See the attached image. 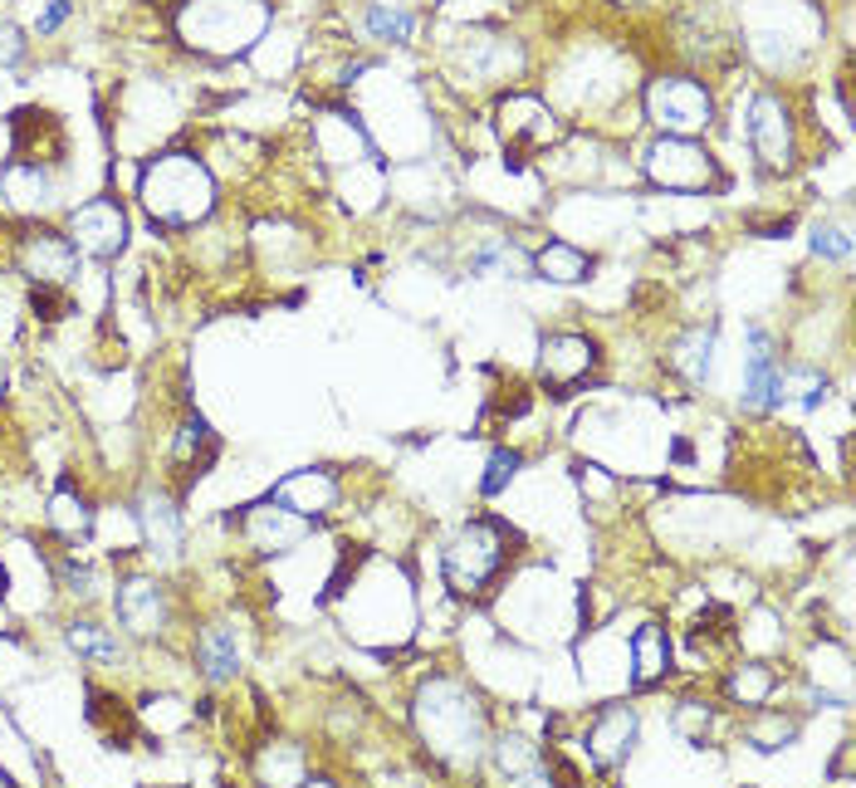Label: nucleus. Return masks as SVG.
<instances>
[{"mask_svg": "<svg viewBox=\"0 0 856 788\" xmlns=\"http://www.w3.org/2000/svg\"><path fill=\"white\" fill-rule=\"evenodd\" d=\"M500 138L510 152H543L558 142V118L543 98L514 93L500 104Z\"/></svg>", "mask_w": 856, "mask_h": 788, "instance_id": "13", "label": "nucleus"}, {"mask_svg": "<svg viewBox=\"0 0 856 788\" xmlns=\"http://www.w3.org/2000/svg\"><path fill=\"white\" fill-rule=\"evenodd\" d=\"M647 177L651 187L661 191H676V196H695V191H710L715 187V157L710 147H700L695 138H656L647 147Z\"/></svg>", "mask_w": 856, "mask_h": 788, "instance_id": "6", "label": "nucleus"}, {"mask_svg": "<svg viewBox=\"0 0 856 788\" xmlns=\"http://www.w3.org/2000/svg\"><path fill=\"white\" fill-rule=\"evenodd\" d=\"M269 500L284 504V510H294V514H304V520L314 524V520H324V514L338 510L343 485L333 471H289L275 490H269Z\"/></svg>", "mask_w": 856, "mask_h": 788, "instance_id": "16", "label": "nucleus"}, {"mask_svg": "<svg viewBox=\"0 0 856 788\" xmlns=\"http://www.w3.org/2000/svg\"><path fill=\"white\" fill-rule=\"evenodd\" d=\"M533 269H539L543 279H553V285H578V279L592 275V255H582L578 245H568V240H549L539 255H533Z\"/></svg>", "mask_w": 856, "mask_h": 788, "instance_id": "26", "label": "nucleus"}, {"mask_svg": "<svg viewBox=\"0 0 856 788\" xmlns=\"http://www.w3.org/2000/svg\"><path fill=\"white\" fill-rule=\"evenodd\" d=\"M0 397H6V363H0Z\"/></svg>", "mask_w": 856, "mask_h": 788, "instance_id": "36", "label": "nucleus"}, {"mask_svg": "<svg viewBox=\"0 0 856 788\" xmlns=\"http://www.w3.org/2000/svg\"><path fill=\"white\" fill-rule=\"evenodd\" d=\"M69 240L79 245V255H94V260H114V255L128 245V216L114 196H94V201L73 206L69 216Z\"/></svg>", "mask_w": 856, "mask_h": 788, "instance_id": "11", "label": "nucleus"}, {"mask_svg": "<svg viewBox=\"0 0 856 788\" xmlns=\"http://www.w3.org/2000/svg\"><path fill=\"white\" fill-rule=\"evenodd\" d=\"M519 534L494 514H480L455 529V539L441 549V578L455 598H490L504 569L514 563Z\"/></svg>", "mask_w": 856, "mask_h": 788, "instance_id": "2", "label": "nucleus"}, {"mask_svg": "<svg viewBox=\"0 0 856 788\" xmlns=\"http://www.w3.org/2000/svg\"><path fill=\"white\" fill-rule=\"evenodd\" d=\"M803 720L793 716V710H778V706H754L749 720H744V740H749L759 755H778V749H788L798 740Z\"/></svg>", "mask_w": 856, "mask_h": 788, "instance_id": "23", "label": "nucleus"}, {"mask_svg": "<svg viewBox=\"0 0 856 788\" xmlns=\"http://www.w3.org/2000/svg\"><path fill=\"white\" fill-rule=\"evenodd\" d=\"M138 196H142L147 216H152L157 226L181 230V226H196V220L210 216V206H216V181H210V171L196 152H163L147 162Z\"/></svg>", "mask_w": 856, "mask_h": 788, "instance_id": "3", "label": "nucleus"}, {"mask_svg": "<svg viewBox=\"0 0 856 788\" xmlns=\"http://www.w3.org/2000/svg\"><path fill=\"white\" fill-rule=\"evenodd\" d=\"M65 637H69V647L79 651L83 661H94V667H118V661H122V642L108 632V627H98V622H73Z\"/></svg>", "mask_w": 856, "mask_h": 788, "instance_id": "28", "label": "nucleus"}, {"mask_svg": "<svg viewBox=\"0 0 856 788\" xmlns=\"http://www.w3.org/2000/svg\"><path fill=\"white\" fill-rule=\"evenodd\" d=\"M114 612L132 637H163L171 622V598L157 578H122L114 593Z\"/></svg>", "mask_w": 856, "mask_h": 788, "instance_id": "14", "label": "nucleus"}, {"mask_svg": "<svg viewBox=\"0 0 856 788\" xmlns=\"http://www.w3.org/2000/svg\"><path fill=\"white\" fill-rule=\"evenodd\" d=\"M671 725H676V735L686 745H695V749H705L715 740V725H719V710L710 706V700H680L676 706V716H671Z\"/></svg>", "mask_w": 856, "mask_h": 788, "instance_id": "29", "label": "nucleus"}, {"mask_svg": "<svg viewBox=\"0 0 856 788\" xmlns=\"http://www.w3.org/2000/svg\"><path fill=\"white\" fill-rule=\"evenodd\" d=\"M138 529H142V544L152 553L177 559V549H181V514H177V504H171L167 495L147 490V495L138 500Z\"/></svg>", "mask_w": 856, "mask_h": 788, "instance_id": "20", "label": "nucleus"}, {"mask_svg": "<svg viewBox=\"0 0 856 788\" xmlns=\"http://www.w3.org/2000/svg\"><path fill=\"white\" fill-rule=\"evenodd\" d=\"M45 524L55 529L59 539H69V544H79V539H83V534H89V529H94V510H89V500H83L79 490H73L69 480H65V485L55 490V500H49V510H45Z\"/></svg>", "mask_w": 856, "mask_h": 788, "instance_id": "25", "label": "nucleus"}, {"mask_svg": "<svg viewBox=\"0 0 856 788\" xmlns=\"http://www.w3.org/2000/svg\"><path fill=\"white\" fill-rule=\"evenodd\" d=\"M813 255H817V260L847 265V260H852V236H847L842 226H817V230H813Z\"/></svg>", "mask_w": 856, "mask_h": 788, "instance_id": "32", "label": "nucleus"}, {"mask_svg": "<svg viewBox=\"0 0 856 788\" xmlns=\"http://www.w3.org/2000/svg\"><path fill=\"white\" fill-rule=\"evenodd\" d=\"M598 363H602L598 338H588V334H549L539 348V377L558 397H568L573 387L588 383L598 373Z\"/></svg>", "mask_w": 856, "mask_h": 788, "instance_id": "10", "label": "nucleus"}, {"mask_svg": "<svg viewBox=\"0 0 856 788\" xmlns=\"http://www.w3.org/2000/svg\"><path fill=\"white\" fill-rule=\"evenodd\" d=\"M0 187H6V196L20 206V211H45V206L55 201V181H49L45 162H20V157H10L6 171H0Z\"/></svg>", "mask_w": 856, "mask_h": 788, "instance_id": "22", "label": "nucleus"}, {"mask_svg": "<svg viewBox=\"0 0 856 788\" xmlns=\"http://www.w3.org/2000/svg\"><path fill=\"white\" fill-rule=\"evenodd\" d=\"M16 265H20L24 279H35V285H69V279L79 275V245L69 236H59V230H49V226L24 230Z\"/></svg>", "mask_w": 856, "mask_h": 788, "instance_id": "12", "label": "nucleus"}, {"mask_svg": "<svg viewBox=\"0 0 856 788\" xmlns=\"http://www.w3.org/2000/svg\"><path fill=\"white\" fill-rule=\"evenodd\" d=\"M416 735L426 745V755L441 769H475L490 749V710L480 691L461 676H431L421 681L416 706H412Z\"/></svg>", "mask_w": 856, "mask_h": 788, "instance_id": "1", "label": "nucleus"}, {"mask_svg": "<svg viewBox=\"0 0 856 788\" xmlns=\"http://www.w3.org/2000/svg\"><path fill=\"white\" fill-rule=\"evenodd\" d=\"M519 465H524V451H504L500 446L490 455V475L480 480V490H485V495H504V485L519 475Z\"/></svg>", "mask_w": 856, "mask_h": 788, "instance_id": "31", "label": "nucleus"}, {"mask_svg": "<svg viewBox=\"0 0 856 788\" xmlns=\"http://www.w3.org/2000/svg\"><path fill=\"white\" fill-rule=\"evenodd\" d=\"M749 152L759 157L764 171H793L798 167V122H793L788 98L759 93L749 104Z\"/></svg>", "mask_w": 856, "mask_h": 788, "instance_id": "7", "label": "nucleus"}, {"mask_svg": "<svg viewBox=\"0 0 856 788\" xmlns=\"http://www.w3.org/2000/svg\"><path fill=\"white\" fill-rule=\"evenodd\" d=\"M671 367L690 387H710L715 373V324H695L671 343Z\"/></svg>", "mask_w": 856, "mask_h": 788, "instance_id": "21", "label": "nucleus"}, {"mask_svg": "<svg viewBox=\"0 0 856 788\" xmlns=\"http://www.w3.org/2000/svg\"><path fill=\"white\" fill-rule=\"evenodd\" d=\"M823 402H827V373H817V367H808V363H798V367H788V363H784V383H778V406L817 412Z\"/></svg>", "mask_w": 856, "mask_h": 788, "instance_id": "27", "label": "nucleus"}, {"mask_svg": "<svg viewBox=\"0 0 856 788\" xmlns=\"http://www.w3.org/2000/svg\"><path fill=\"white\" fill-rule=\"evenodd\" d=\"M627 686L631 691H651V686H661L666 676L676 671V651H671V632H666L661 622H641L637 632H631L627 642Z\"/></svg>", "mask_w": 856, "mask_h": 788, "instance_id": "17", "label": "nucleus"}, {"mask_svg": "<svg viewBox=\"0 0 856 788\" xmlns=\"http://www.w3.org/2000/svg\"><path fill=\"white\" fill-rule=\"evenodd\" d=\"M778 383H784V353L774 348V334L759 324L744 328V397L739 406L749 416L778 412Z\"/></svg>", "mask_w": 856, "mask_h": 788, "instance_id": "9", "label": "nucleus"}, {"mask_svg": "<svg viewBox=\"0 0 856 788\" xmlns=\"http://www.w3.org/2000/svg\"><path fill=\"white\" fill-rule=\"evenodd\" d=\"M196 671L210 686L235 681V671H240V637H235V627H226V622L201 627V637H196Z\"/></svg>", "mask_w": 856, "mask_h": 788, "instance_id": "19", "label": "nucleus"}, {"mask_svg": "<svg viewBox=\"0 0 856 788\" xmlns=\"http://www.w3.org/2000/svg\"><path fill=\"white\" fill-rule=\"evenodd\" d=\"M65 588H69L73 598L89 602V598L98 593V573L89 569V563H79V559H65Z\"/></svg>", "mask_w": 856, "mask_h": 788, "instance_id": "33", "label": "nucleus"}, {"mask_svg": "<svg viewBox=\"0 0 856 788\" xmlns=\"http://www.w3.org/2000/svg\"><path fill=\"white\" fill-rule=\"evenodd\" d=\"M485 755H490L494 774H500V779H510V784H553L549 749L533 745L529 735H519V730L494 735V745L485 749Z\"/></svg>", "mask_w": 856, "mask_h": 788, "instance_id": "18", "label": "nucleus"}, {"mask_svg": "<svg viewBox=\"0 0 856 788\" xmlns=\"http://www.w3.org/2000/svg\"><path fill=\"white\" fill-rule=\"evenodd\" d=\"M240 529H245V544H250L255 553H284V549H299L308 539L304 514L284 510V504H275L269 495L240 514Z\"/></svg>", "mask_w": 856, "mask_h": 788, "instance_id": "15", "label": "nucleus"}, {"mask_svg": "<svg viewBox=\"0 0 856 788\" xmlns=\"http://www.w3.org/2000/svg\"><path fill=\"white\" fill-rule=\"evenodd\" d=\"M20 55H24L20 30H16V24H6V20H0V65H20Z\"/></svg>", "mask_w": 856, "mask_h": 788, "instance_id": "35", "label": "nucleus"}, {"mask_svg": "<svg viewBox=\"0 0 856 788\" xmlns=\"http://www.w3.org/2000/svg\"><path fill=\"white\" fill-rule=\"evenodd\" d=\"M269 24L265 0H196L181 16V35L196 49L210 55H235V49H250Z\"/></svg>", "mask_w": 856, "mask_h": 788, "instance_id": "4", "label": "nucleus"}, {"mask_svg": "<svg viewBox=\"0 0 856 788\" xmlns=\"http://www.w3.org/2000/svg\"><path fill=\"white\" fill-rule=\"evenodd\" d=\"M367 30L387 45H406L416 30V16L406 6H387V0H372L367 6Z\"/></svg>", "mask_w": 856, "mask_h": 788, "instance_id": "30", "label": "nucleus"}, {"mask_svg": "<svg viewBox=\"0 0 856 788\" xmlns=\"http://www.w3.org/2000/svg\"><path fill=\"white\" fill-rule=\"evenodd\" d=\"M647 118L666 138H695L715 122V98L690 73H656L647 83Z\"/></svg>", "mask_w": 856, "mask_h": 788, "instance_id": "5", "label": "nucleus"}, {"mask_svg": "<svg viewBox=\"0 0 856 788\" xmlns=\"http://www.w3.org/2000/svg\"><path fill=\"white\" fill-rule=\"evenodd\" d=\"M69 16H73V0H49V6L40 10V20H35V30H40V35H55Z\"/></svg>", "mask_w": 856, "mask_h": 788, "instance_id": "34", "label": "nucleus"}, {"mask_svg": "<svg viewBox=\"0 0 856 788\" xmlns=\"http://www.w3.org/2000/svg\"><path fill=\"white\" fill-rule=\"evenodd\" d=\"M637 740H641V716L637 706L617 700V706H602L592 716L588 735H582V755L598 774H622L627 759L637 755Z\"/></svg>", "mask_w": 856, "mask_h": 788, "instance_id": "8", "label": "nucleus"}, {"mask_svg": "<svg viewBox=\"0 0 856 788\" xmlns=\"http://www.w3.org/2000/svg\"><path fill=\"white\" fill-rule=\"evenodd\" d=\"M778 691V676L768 661H739V667H729L725 676V696H729V706H744V710H754V706H768Z\"/></svg>", "mask_w": 856, "mask_h": 788, "instance_id": "24", "label": "nucleus"}]
</instances>
